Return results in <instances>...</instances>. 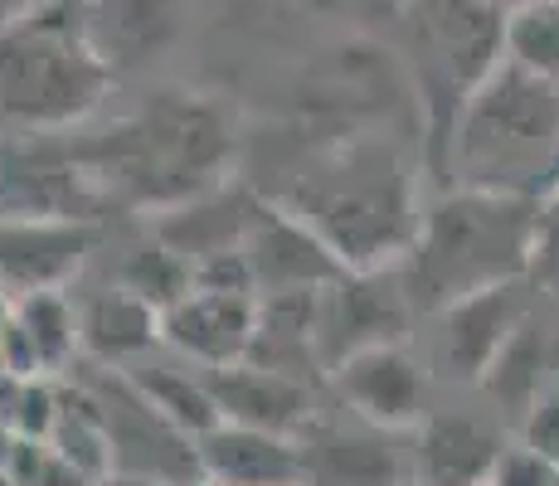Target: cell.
I'll return each mask as SVG.
<instances>
[{
    "instance_id": "cell-1",
    "label": "cell",
    "mask_w": 559,
    "mask_h": 486,
    "mask_svg": "<svg viewBox=\"0 0 559 486\" xmlns=\"http://www.w3.org/2000/svg\"><path fill=\"white\" fill-rule=\"evenodd\" d=\"M79 142L112 214L176 210L224 186L239 151L224 107L186 88H160Z\"/></svg>"
},
{
    "instance_id": "cell-2",
    "label": "cell",
    "mask_w": 559,
    "mask_h": 486,
    "mask_svg": "<svg viewBox=\"0 0 559 486\" xmlns=\"http://www.w3.org/2000/svg\"><path fill=\"white\" fill-rule=\"evenodd\" d=\"M273 200L311 224L346 268H400L424 224L414 166L390 137H350Z\"/></svg>"
},
{
    "instance_id": "cell-3",
    "label": "cell",
    "mask_w": 559,
    "mask_h": 486,
    "mask_svg": "<svg viewBox=\"0 0 559 486\" xmlns=\"http://www.w3.org/2000/svg\"><path fill=\"white\" fill-rule=\"evenodd\" d=\"M535 204L531 194H501L457 186L418 224L400 277L414 311H448L462 297L531 277L535 258Z\"/></svg>"
},
{
    "instance_id": "cell-4",
    "label": "cell",
    "mask_w": 559,
    "mask_h": 486,
    "mask_svg": "<svg viewBox=\"0 0 559 486\" xmlns=\"http://www.w3.org/2000/svg\"><path fill=\"white\" fill-rule=\"evenodd\" d=\"M438 176L457 186L531 194L559 186V83L501 59L462 103Z\"/></svg>"
},
{
    "instance_id": "cell-5",
    "label": "cell",
    "mask_w": 559,
    "mask_h": 486,
    "mask_svg": "<svg viewBox=\"0 0 559 486\" xmlns=\"http://www.w3.org/2000/svg\"><path fill=\"white\" fill-rule=\"evenodd\" d=\"M117 73L88 45L79 0H39L0 29V132H63L107 97Z\"/></svg>"
},
{
    "instance_id": "cell-6",
    "label": "cell",
    "mask_w": 559,
    "mask_h": 486,
    "mask_svg": "<svg viewBox=\"0 0 559 486\" xmlns=\"http://www.w3.org/2000/svg\"><path fill=\"white\" fill-rule=\"evenodd\" d=\"M507 0H404L400 25L408 45V69L428 117L433 170L453 137V122L477 83L507 59Z\"/></svg>"
},
{
    "instance_id": "cell-7",
    "label": "cell",
    "mask_w": 559,
    "mask_h": 486,
    "mask_svg": "<svg viewBox=\"0 0 559 486\" xmlns=\"http://www.w3.org/2000/svg\"><path fill=\"white\" fill-rule=\"evenodd\" d=\"M107 200L88 170L73 127L63 132H0V220L103 224Z\"/></svg>"
},
{
    "instance_id": "cell-8",
    "label": "cell",
    "mask_w": 559,
    "mask_h": 486,
    "mask_svg": "<svg viewBox=\"0 0 559 486\" xmlns=\"http://www.w3.org/2000/svg\"><path fill=\"white\" fill-rule=\"evenodd\" d=\"M83 389L98 404V418L107 428L112 477H156V482H176V486L200 477V442L190 434H180L122 365L93 360V375L83 380Z\"/></svg>"
},
{
    "instance_id": "cell-9",
    "label": "cell",
    "mask_w": 559,
    "mask_h": 486,
    "mask_svg": "<svg viewBox=\"0 0 559 486\" xmlns=\"http://www.w3.org/2000/svg\"><path fill=\"white\" fill-rule=\"evenodd\" d=\"M408 317L414 301L404 292L400 268H346L341 277H331L317 301V345L326 375L370 345L404 341Z\"/></svg>"
},
{
    "instance_id": "cell-10",
    "label": "cell",
    "mask_w": 559,
    "mask_h": 486,
    "mask_svg": "<svg viewBox=\"0 0 559 486\" xmlns=\"http://www.w3.org/2000/svg\"><path fill=\"white\" fill-rule=\"evenodd\" d=\"M341 404L374 428H408L428 418V370L404 341L370 345L331 370Z\"/></svg>"
},
{
    "instance_id": "cell-11",
    "label": "cell",
    "mask_w": 559,
    "mask_h": 486,
    "mask_svg": "<svg viewBox=\"0 0 559 486\" xmlns=\"http://www.w3.org/2000/svg\"><path fill=\"white\" fill-rule=\"evenodd\" d=\"M258 327L253 292H214L190 287L176 307L160 311V345L200 370H219L249 355Z\"/></svg>"
},
{
    "instance_id": "cell-12",
    "label": "cell",
    "mask_w": 559,
    "mask_h": 486,
    "mask_svg": "<svg viewBox=\"0 0 559 486\" xmlns=\"http://www.w3.org/2000/svg\"><path fill=\"white\" fill-rule=\"evenodd\" d=\"M243 258L253 268L258 297L273 292H321L331 277L346 273L336 253L326 248L311 224H302L293 210H283L277 200L263 204V214L253 220L249 239H243Z\"/></svg>"
},
{
    "instance_id": "cell-13",
    "label": "cell",
    "mask_w": 559,
    "mask_h": 486,
    "mask_svg": "<svg viewBox=\"0 0 559 486\" xmlns=\"http://www.w3.org/2000/svg\"><path fill=\"white\" fill-rule=\"evenodd\" d=\"M93 248H98V224L0 220V287L15 297L69 287Z\"/></svg>"
},
{
    "instance_id": "cell-14",
    "label": "cell",
    "mask_w": 559,
    "mask_h": 486,
    "mask_svg": "<svg viewBox=\"0 0 559 486\" xmlns=\"http://www.w3.org/2000/svg\"><path fill=\"white\" fill-rule=\"evenodd\" d=\"M200 442V477L219 486H307L302 442L273 428L219 418Z\"/></svg>"
},
{
    "instance_id": "cell-15",
    "label": "cell",
    "mask_w": 559,
    "mask_h": 486,
    "mask_svg": "<svg viewBox=\"0 0 559 486\" xmlns=\"http://www.w3.org/2000/svg\"><path fill=\"white\" fill-rule=\"evenodd\" d=\"M525 311H531L525 277L487 287L477 297H462L448 311H438L443 317V365L453 375H467V380L487 375L497 355L511 345V336L525 327Z\"/></svg>"
},
{
    "instance_id": "cell-16",
    "label": "cell",
    "mask_w": 559,
    "mask_h": 486,
    "mask_svg": "<svg viewBox=\"0 0 559 486\" xmlns=\"http://www.w3.org/2000/svg\"><path fill=\"white\" fill-rule=\"evenodd\" d=\"M307 462V486H400L404 467L390 448V428H374L360 418V428L346 424H311L297 434Z\"/></svg>"
},
{
    "instance_id": "cell-17",
    "label": "cell",
    "mask_w": 559,
    "mask_h": 486,
    "mask_svg": "<svg viewBox=\"0 0 559 486\" xmlns=\"http://www.w3.org/2000/svg\"><path fill=\"white\" fill-rule=\"evenodd\" d=\"M204 380H210V394L219 404V418H234V424L273 428V434L297 438L317 418V408H311V389L317 384L287 380V375L267 370V365L234 360L219 365V370H204Z\"/></svg>"
},
{
    "instance_id": "cell-18",
    "label": "cell",
    "mask_w": 559,
    "mask_h": 486,
    "mask_svg": "<svg viewBox=\"0 0 559 486\" xmlns=\"http://www.w3.org/2000/svg\"><path fill=\"white\" fill-rule=\"evenodd\" d=\"M88 45L112 73H132L170 49L180 29V0H79Z\"/></svg>"
},
{
    "instance_id": "cell-19",
    "label": "cell",
    "mask_w": 559,
    "mask_h": 486,
    "mask_svg": "<svg viewBox=\"0 0 559 486\" xmlns=\"http://www.w3.org/2000/svg\"><path fill=\"white\" fill-rule=\"evenodd\" d=\"M263 194L253 186H239V180H224V186L195 194V200L176 204V210H166L152 229L166 239L176 253H186L190 263H200V258H214V253H234V248H243L249 239L253 220L263 214Z\"/></svg>"
},
{
    "instance_id": "cell-20",
    "label": "cell",
    "mask_w": 559,
    "mask_h": 486,
    "mask_svg": "<svg viewBox=\"0 0 559 486\" xmlns=\"http://www.w3.org/2000/svg\"><path fill=\"white\" fill-rule=\"evenodd\" d=\"M79 301L83 355L98 365H136L142 355L160 351V307L127 292L122 283H103L93 292H73Z\"/></svg>"
},
{
    "instance_id": "cell-21",
    "label": "cell",
    "mask_w": 559,
    "mask_h": 486,
    "mask_svg": "<svg viewBox=\"0 0 559 486\" xmlns=\"http://www.w3.org/2000/svg\"><path fill=\"white\" fill-rule=\"evenodd\" d=\"M317 301L321 292H273V297H258V327L243 360L267 365V370L287 375V380L317 384L326 375L321 345H317Z\"/></svg>"
},
{
    "instance_id": "cell-22",
    "label": "cell",
    "mask_w": 559,
    "mask_h": 486,
    "mask_svg": "<svg viewBox=\"0 0 559 486\" xmlns=\"http://www.w3.org/2000/svg\"><path fill=\"white\" fill-rule=\"evenodd\" d=\"M501 434L477 414H428L418 434V477L428 486H481L501 458Z\"/></svg>"
},
{
    "instance_id": "cell-23",
    "label": "cell",
    "mask_w": 559,
    "mask_h": 486,
    "mask_svg": "<svg viewBox=\"0 0 559 486\" xmlns=\"http://www.w3.org/2000/svg\"><path fill=\"white\" fill-rule=\"evenodd\" d=\"M127 375L142 384V394L152 399V404L180 428V434L204 438L214 424H219V404H214L210 380H204L200 365L190 370V360H180V355L176 360H156V351H152V355H142L136 365H127Z\"/></svg>"
},
{
    "instance_id": "cell-24",
    "label": "cell",
    "mask_w": 559,
    "mask_h": 486,
    "mask_svg": "<svg viewBox=\"0 0 559 486\" xmlns=\"http://www.w3.org/2000/svg\"><path fill=\"white\" fill-rule=\"evenodd\" d=\"M112 283H122L127 292H136V297H146L152 307L166 311L195 287V263L186 253H176L156 229H146L136 244H127Z\"/></svg>"
},
{
    "instance_id": "cell-25",
    "label": "cell",
    "mask_w": 559,
    "mask_h": 486,
    "mask_svg": "<svg viewBox=\"0 0 559 486\" xmlns=\"http://www.w3.org/2000/svg\"><path fill=\"white\" fill-rule=\"evenodd\" d=\"M20 327L29 331L39 355V370L45 375H63L69 360L83 351L79 336V301H73L69 287H49V292H29V297L15 301Z\"/></svg>"
},
{
    "instance_id": "cell-26",
    "label": "cell",
    "mask_w": 559,
    "mask_h": 486,
    "mask_svg": "<svg viewBox=\"0 0 559 486\" xmlns=\"http://www.w3.org/2000/svg\"><path fill=\"white\" fill-rule=\"evenodd\" d=\"M53 452L79 472L83 482H103L112 477V448H107V428L98 418V404L88 399V389H73L63 394V408H59V424H53Z\"/></svg>"
},
{
    "instance_id": "cell-27",
    "label": "cell",
    "mask_w": 559,
    "mask_h": 486,
    "mask_svg": "<svg viewBox=\"0 0 559 486\" xmlns=\"http://www.w3.org/2000/svg\"><path fill=\"white\" fill-rule=\"evenodd\" d=\"M507 59L559 83V0L515 5L507 20Z\"/></svg>"
},
{
    "instance_id": "cell-28",
    "label": "cell",
    "mask_w": 559,
    "mask_h": 486,
    "mask_svg": "<svg viewBox=\"0 0 559 486\" xmlns=\"http://www.w3.org/2000/svg\"><path fill=\"white\" fill-rule=\"evenodd\" d=\"M59 408H63V394H53L45 375H29V380H20V389H15V414H10V434L35 438V442H49V438H53V424H59Z\"/></svg>"
},
{
    "instance_id": "cell-29",
    "label": "cell",
    "mask_w": 559,
    "mask_h": 486,
    "mask_svg": "<svg viewBox=\"0 0 559 486\" xmlns=\"http://www.w3.org/2000/svg\"><path fill=\"white\" fill-rule=\"evenodd\" d=\"M555 482H559V462L525 448V442L501 448L497 467H491V477H487V486H555Z\"/></svg>"
},
{
    "instance_id": "cell-30",
    "label": "cell",
    "mask_w": 559,
    "mask_h": 486,
    "mask_svg": "<svg viewBox=\"0 0 559 486\" xmlns=\"http://www.w3.org/2000/svg\"><path fill=\"white\" fill-rule=\"evenodd\" d=\"M521 442L559 462V389H540V394H535L531 404H525Z\"/></svg>"
},
{
    "instance_id": "cell-31",
    "label": "cell",
    "mask_w": 559,
    "mask_h": 486,
    "mask_svg": "<svg viewBox=\"0 0 559 486\" xmlns=\"http://www.w3.org/2000/svg\"><path fill=\"white\" fill-rule=\"evenodd\" d=\"M195 287H214V292H253V297H258L253 268H249V258H243V248H234V253L200 258V263H195Z\"/></svg>"
},
{
    "instance_id": "cell-32",
    "label": "cell",
    "mask_w": 559,
    "mask_h": 486,
    "mask_svg": "<svg viewBox=\"0 0 559 486\" xmlns=\"http://www.w3.org/2000/svg\"><path fill=\"white\" fill-rule=\"evenodd\" d=\"M283 5L321 20H400L404 0H283Z\"/></svg>"
},
{
    "instance_id": "cell-33",
    "label": "cell",
    "mask_w": 559,
    "mask_h": 486,
    "mask_svg": "<svg viewBox=\"0 0 559 486\" xmlns=\"http://www.w3.org/2000/svg\"><path fill=\"white\" fill-rule=\"evenodd\" d=\"M0 355H5V370L20 375V380H29V375H45V370H39L35 341H29V331L20 327V317H10L5 327H0Z\"/></svg>"
},
{
    "instance_id": "cell-34",
    "label": "cell",
    "mask_w": 559,
    "mask_h": 486,
    "mask_svg": "<svg viewBox=\"0 0 559 486\" xmlns=\"http://www.w3.org/2000/svg\"><path fill=\"white\" fill-rule=\"evenodd\" d=\"M15 301H20L15 292H5V287H0V327H5V321L15 317Z\"/></svg>"
},
{
    "instance_id": "cell-35",
    "label": "cell",
    "mask_w": 559,
    "mask_h": 486,
    "mask_svg": "<svg viewBox=\"0 0 559 486\" xmlns=\"http://www.w3.org/2000/svg\"><path fill=\"white\" fill-rule=\"evenodd\" d=\"M107 486H176V482H156V477H117Z\"/></svg>"
},
{
    "instance_id": "cell-36",
    "label": "cell",
    "mask_w": 559,
    "mask_h": 486,
    "mask_svg": "<svg viewBox=\"0 0 559 486\" xmlns=\"http://www.w3.org/2000/svg\"><path fill=\"white\" fill-rule=\"evenodd\" d=\"M400 486H428V482H424V477H404Z\"/></svg>"
},
{
    "instance_id": "cell-37",
    "label": "cell",
    "mask_w": 559,
    "mask_h": 486,
    "mask_svg": "<svg viewBox=\"0 0 559 486\" xmlns=\"http://www.w3.org/2000/svg\"><path fill=\"white\" fill-rule=\"evenodd\" d=\"M186 486H219V482H210V477H195V482H186Z\"/></svg>"
},
{
    "instance_id": "cell-38",
    "label": "cell",
    "mask_w": 559,
    "mask_h": 486,
    "mask_svg": "<svg viewBox=\"0 0 559 486\" xmlns=\"http://www.w3.org/2000/svg\"><path fill=\"white\" fill-rule=\"evenodd\" d=\"M515 5H531V0H507V10H515Z\"/></svg>"
},
{
    "instance_id": "cell-39",
    "label": "cell",
    "mask_w": 559,
    "mask_h": 486,
    "mask_svg": "<svg viewBox=\"0 0 559 486\" xmlns=\"http://www.w3.org/2000/svg\"><path fill=\"white\" fill-rule=\"evenodd\" d=\"M481 486H487V482H481Z\"/></svg>"
},
{
    "instance_id": "cell-40",
    "label": "cell",
    "mask_w": 559,
    "mask_h": 486,
    "mask_svg": "<svg viewBox=\"0 0 559 486\" xmlns=\"http://www.w3.org/2000/svg\"><path fill=\"white\" fill-rule=\"evenodd\" d=\"M555 486H559V482H555Z\"/></svg>"
}]
</instances>
